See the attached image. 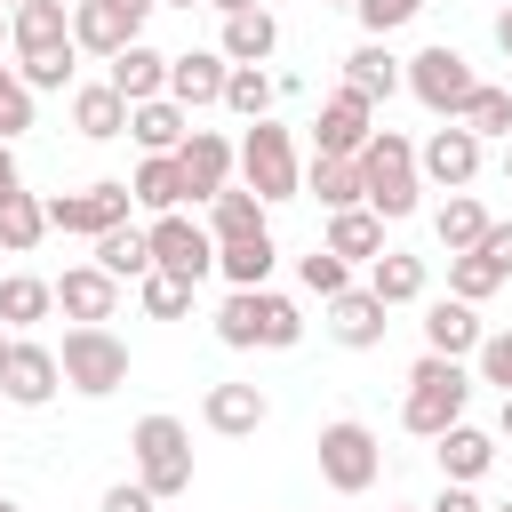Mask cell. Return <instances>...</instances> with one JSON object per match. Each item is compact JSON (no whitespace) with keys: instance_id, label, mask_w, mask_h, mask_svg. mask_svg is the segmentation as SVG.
<instances>
[{"instance_id":"4316f807","label":"cell","mask_w":512,"mask_h":512,"mask_svg":"<svg viewBox=\"0 0 512 512\" xmlns=\"http://www.w3.org/2000/svg\"><path fill=\"white\" fill-rule=\"evenodd\" d=\"M344 88H352V96H368V104H384V96L400 88V64L384 56V40H368V48H352V56H344Z\"/></svg>"},{"instance_id":"b9f144b4","label":"cell","mask_w":512,"mask_h":512,"mask_svg":"<svg viewBox=\"0 0 512 512\" xmlns=\"http://www.w3.org/2000/svg\"><path fill=\"white\" fill-rule=\"evenodd\" d=\"M304 288H312V296H328V304H336V296H344V288H352V280H344V256H336V248H312V256H304Z\"/></svg>"},{"instance_id":"52a82bcc","label":"cell","mask_w":512,"mask_h":512,"mask_svg":"<svg viewBox=\"0 0 512 512\" xmlns=\"http://www.w3.org/2000/svg\"><path fill=\"white\" fill-rule=\"evenodd\" d=\"M240 176H248V192H256V200H296V192H304V168H296L288 128L256 120V128H248V144H240Z\"/></svg>"},{"instance_id":"9f6ffc18","label":"cell","mask_w":512,"mask_h":512,"mask_svg":"<svg viewBox=\"0 0 512 512\" xmlns=\"http://www.w3.org/2000/svg\"><path fill=\"white\" fill-rule=\"evenodd\" d=\"M160 8H192V0H160Z\"/></svg>"},{"instance_id":"277c9868","label":"cell","mask_w":512,"mask_h":512,"mask_svg":"<svg viewBox=\"0 0 512 512\" xmlns=\"http://www.w3.org/2000/svg\"><path fill=\"white\" fill-rule=\"evenodd\" d=\"M128 448H136V480H144L152 496H184V488H192V432H184L176 416H144Z\"/></svg>"},{"instance_id":"d590c367","label":"cell","mask_w":512,"mask_h":512,"mask_svg":"<svg viewBox=\"0 0 512 512\" xmlns=\"http://www.w3.org/2000/svg\"><path fill=\"white\" fill-rule=\"evenodd\" d=\"M328 248H336V256H376V248H384V216H376V208H344V216L328 224Z\"/></svg>"},{"instance_id":"f546056e","label":"cell","mask_w":512,"mask_h":512,"mask_svg":"<svg viewBox=\"0 0 512 512\" xmlns=\"http://www.w3.org/2000/svg\"><path fill=\"white\" fill-rule=\"evenodd\" d=\"M208 232H216V248L224 240H256L264 232V200L256 192H216L208 200Z\"/></svg>"},{"instance_id":"6f0895ef","label":"cell","mask_w":512,"mask_h":512,"mask_svg":"<svg viewBox=\"0 0 512 512\" xmlns=\"http://www.w3.org/2000/svg\"><path fill=\"white\" fill-rule=\"evenodd\" d=\"M0 512H16V504H8V496H0Z\"/></svg>"},{"instance_id":"1f68e13d","label":"cell","mask_w":512,"mask_h":512,"mask_svg":"<svg viewBox=\"0 0 512 512\" xmlns=\"http://www.w3.org/2000/svg\"><path fill=\"white\" fill-rule=\"evenodd\" d=\"M312 200H320V208H336V216H344V208H360V200H368L360 160H312Z\"/></svg>"},{"instance_id":"30bf717a","label":"cell","mask_w":512,"mask_h":512,"mask_svg":"<svg viewBox=\"0 0 512 512\" xmlns=\"http://www.w3.org/2000/svg\"><path fill=\"white\" fill-rule=\"evenodd\" d=\"M368 136H376V104L352 96V88H336L320 104V120H312V160H360Z\"/></svg>"},{"instance_id":"91938a15","label":"cell","mask_w":512,"mask_h":512,"mask_svg":"<svg viewBox=\"0 0 512 512\" xmlns=\"http://www.w3.org/2000/svg\"><path fill=\"white\" fill-rule=\"evenodd\" d=\"M0 256H8V240H0Z\"/></svg>"},{"instance_id":"f6af8a7d","label":"cell","mask_w":512,"mask_h":512,"mask_svg":"<svg viewBox=\"0 0 512 512\" xmlns=\"http://www.w3.org/2000/svg\"><path fill=\"white\" fill-rule=\"evenodd\" d=\"M16 80H24V88H64V80H72V48H56V56H24Z\"/></svg>"},{"instance_id":"d4e9b609","label":"cell","mask_w":512,"mask_h":512,"mask_svg":"<svg viewBox=\"0 0 512 512\" xmlns=\"http://www.w3.org/2000/svg\"><path fill=\"white\" fill-rule=\"evenodd\" d=\"M272 264H280L272 232H256V240H224V248H216V272H224L232 288H264V280H272Z\"/></svg>"},{"instance_id":"ba28073f","label":"cell","mask_w":512,"mask_h":512,"mask_svg":"<svg viewBox=\"0 0 512 512\" xmlns=\"http://www.w3.org/2000/svg\"><path fill=\"white\" fill-rule=\"evenodd\" d=\"M376 464H384V448H376V432L368 424H320V480L336 488V496H360L368 480H376Z\"/></svg>"},{"instance_id":"f35d334b","label":"cell","mask_w":512,"mask_h":512,"mask_svg":"<svg viewBox=\"0 0 512 512\" xmlns=\"http://www.w3.org/2000/svg\"><path fill=\"white\" fill-rule=\"evenodd\" d=\"M40 232H48V208H40L32 192H16V200L0 208V240H8V256H24V248H32Z\"/></svg>"},{"instance_id":"ab89813d","label":"cell","mask_w":512,"mask_h":512,"mask_svg":"<svg viewBox=\"0 0 512 512\" xmlns=\"http://www.w3.org/2000/svg\"><path fill=\"white\" fill-rule=\"evenodd\" d=\"M144 312H152V320H184V312H192V280H176V272L152 264V272H144Z\"/></svg>"},{"instance_id":"4fadbf2b","label":"cell","mask_w":512,"mask_h":512,"mask_svg":"<svg viewBox=\"0 0 512 512\" xmlns=\"http://www.w3.org/2000/svg\"><path fill=\"white\" fill-rule=\"evenodd\" d=\"M152 264L176 272V280H200V272L216 264V232H200L192 216H160V224H152Z\"/></svg>"},{"instance_id":"44dd1931","label":"cell","mask_w":512,"mask_h":512,"mask_svg":"<svg viewBox=\"0 0 512 512\" xmlns=\"http://www.w3.org/2000/svg\"><path fill=\"white\" fill-rule=\"evenodd\" d=\"M128 136L144 144V152H184V104L176 96H152V104H128Z\"/></svg>"},{"instance_id":"8fae6325","label":"cell","mask_w":512,"mask_h":512,"mask_svg":"<svg viewBox=\"0 0 512 512\" xmlns=\"http://www.w3.org/2000/svg\"><path fill=\"white\" fill-rule=\"evenodd\" d=\"M128 184H88V192H56L48 200V232H88V240H104V232H120L128 224Z\"/></svg>"},{"instance_id":"484cf974","label":"cell","mask_w":512,"mask_h":512,"mask_svg":"<svg viewBox=\"0 0 512 512\" xmlns=\"http://www.w3.org/2000/svg\"><path fill=\"white\" fill-rule=\"evenodd\" d=\"M272 40H280V24H272L264 8L224 16V64H264V56H272Z\"/></svg>"},{"instance_id":"11a10c76","label":"cell","mask_w":512,"mask_h":512,"mask_svg":"<svg viewBox=\"0 0 512 512\" xmlns=\"http://www.w3.org/2000/svg\"><path fill=\"white\" fill-rule=\"evenodd\" d=\"M496 424H504V440H512V392H504V416H496Z\"/></svg>"},{"instance_id":"6da1fadb","label":"cell","mask_w":512,"mask_h":512,"mask_svg":"<svg viewBox=\"0 0 512 512\" xmlns=\"http://www.w3.org/2000/svg\"><path fill=\"white\" fill-rule=\"evenodd\" d=\"M464 400H472V376H464L456 360L424 352V360L408 368V400H400V424H408V432H424V440H440L448 424H464Z\"/></svg>"},{"instance_id":"db71d44e","label":"cell","mask_w":512,"mask_h":512,"mask_svg":"<svg viewBox=\"0 0 512 512\" xmlns=\"http://www.w3.org/2000/svg\"><path fill=\"white\" fill-rule=\"evenodd\" d=\"M8 352H16V336H8V328H0V376H8Z\"/></svg>"},{"instance_id":"83f0119b","label":"cell","mask_w":512,"mask_h":512,"mask_svg":"<svg viewBox=\"0 0 512 512\" xmlns=\"http://www.w3.org/2000/svg\"><path fill=\"white\" fill-rule=\"evenodd\" d=\"M72 128H80V136H96V144H104V136H120V128H128V96H120L112 80H104V88H80V96H72Z\"/></svg>"},{"instance_id":"7a4b0ae2","label":"cell","mask_w":512,"mask_h":512,"mask_svg":"<svg viewBox=\"0 0 512 512\" xmlns=\"http://www.w3.org/2000/svg\"><path fill=\"white\" fill-rule=\"evenodd\" d=\"M416 144L400 128H376L368 152H360V184H368V208L376 216H416Z\"/></svg>"},{"instance_id":"ee69618b","label":"cell","mask_w":512,"mask_h":512,"mask_svg":"<svg viewBox=\"0 0 512 512\" xmlns=\"http://www.w3.org/2000/svg\"><path fill=\"white\" fill-rule=\"evenodd\" d=\"M352 8H360V24H368V32L384 40V32H400V24H408V16L424 8V0H352Z\"/></svg>"},{"instance_id":"3957f363","label":"cell","mask_w":512,"mask_h":512,"mask_svg":"<svg viewBox=\"0 0 512 512\" xmlns=\"http://www.w3.org/2000/svg\"><path fill=\"white\" fill-rule=\"evenodd\" d=\"M216 336L224 344H272V352H288L296 336H304V320H296V304L288 296H272V288H232L224 296V312H216Z\"/></svg>"},{"instance_id":"e575fe53","label":"cell","mask_w":512,"mask_h":512,"mask_svg":"<svg viewBox=\"0 0 512 512\" xmlns=\"http://www.w3.org/2000/svg\"><path fill=\"white\" fill-rule=\"evenodd\" d=\"M368 296H376V304H416V296H424V256H392V248H384Z\"/></svg>"},{"instance_id":"6125c7cd","label":"cell","mask_w":512,"mask_h":512,"mask_svg":"<svg viewBox=\"0 0 512 512\" xmlns=\"http://www.w3.org/2000/svg\"><path fill=\"white\" fill-rule=\"evenodd\" d=\"M336 8H352V0H336Z\"/></svg>"},{"instance_id":"680465c9","label":"cell","mask_w":512,"mask_h":512,"mask_svg":"<svg viewBox=\"0 0 512 512\" xmlns=\"http://www.w3.org/2000/svg\"><path fill=\"white\" fill-rule=\"evenodd\" d=\"M504 176H512V152H504Z\"/></svg>"},{"instance_id":"60d3db41","label":"cell","mask_w":512,"mask_h":512,"mask_svg":"<svg viewBox=\"0 0 512 512\" xmlns=\"http://www.w3.org/2000/svg\"><path fill=\"white\" fill-rule=\"evenodd\" d=\"M464 128H472V136H512V96H504V88H480V96L464 104Z\"/></svg>"},{"instance_id":"836d02e7","label":"cell","mask_w":512,"mask_h":512,"mask_svg":"<svg viewBox=\"0 0 512 512\" xmlns=\"http://www.w3.org/2000/svg\"><path fill=\"white\" fill-rule=\"evenodd\" d=\"M96 264H104L112 280H144V272H152V232H128V224L104 232V240H96Z\"/></svg>"},{"instance_id":"7dc6e473","label":"cell","mask_w":512,"mask_h":512,"mask_svg":"<svg viewBox=\"0 0 512 512\" xmlns=\"http://www.w3.org/2000/svg\"><path fill=\"white\" fill-rule=\"evenodd\" d=\"M104 512H160V496L144 480H120V488H104Z\"/></svg>"},{"instance_id":"603a6c76","label":"cell","mask_w":512,"mask_h":512,"mask_svg":"<svg viewBox=\"0 0 512 512\" xmlns=\"http://www.w3.org/2000/svg\"><path fill=\"white\" fill-rule=\"evenodd\" d=\"M424 344L440 352V360H464V352H480V320H472V304H432L424 312Z\"/></svg>"},{"instance_id":"cb8c5ba5","label":"cell","mask_w":512,"mask_h":512,"mask_svg":"<svg viewBox=\"0 0 512 512\" xmlns=\"http://www.w3.org/2000/svg\"><path fill=\"white\" fill-rule=\"evenodd\" d=\"M272 408H264V392L256 384H216L208 392V432H224V440H240V432H256Z\"/></svg>"},{"instance_id":"2e32d148","label":"cell","mask_w":512,"mask_h":512,"mask_svg":"<svg viewBox=\"0 0 512 512\" xmlns=\"http://www.w3.org/2000/svg\"><path fill=\"white\" fill-rule=\"evenodd\" d=\"M56 304H64L80 328H104V320L120 312V280H112L104 264H80V272H64V280H56Z\"/></svg>"},{"instance_id":"7c38bea8","label":"cell","mask_w":512,"mask_h":512,"mask_svg":"<svg viewBox=\"0 0 512 512\" xmlns=\"http://www.w3.org/2000/svg\"><path fill=\"white\" fill-rule=\"evenodd\" d=\"M416 168H424L432 184H448V192H464V184L480 176V136H472L464 120H448V128H432V136H424V152H416Z\"/></svg>"},{"instance_id":"816d5d0a","label":"cell","mask_w":512,"mask_h":512,"mask_svg":"<svg viewBox=\"0 0 512 512\" xmlns=\"http://www.w3.org/2000/svg\"><path fill=\"white\" fill-rule=\"evenodd\" d=\"M496 48H504V56H512V8H504V16H496Z\"/></svg>"},{"instance_id":"681fc988","label":"cell","mask_w":512,"mask_h":512,"mask_svg":"<svg viewBox=\"0 0 512 512\" xmlns=\"http://www.w3.org/2000/svg\"><path fill=\"white\" fill-rule=\"evenodd\" d=\"M432 512H488V504H480V496H472V488H456V480H448V488H440V496H432Z\"/></svg>"},{"instance_id":"ffe728a7","label":"cell","mask_w":512,"mask_h":512,"mask_svg":"<svg viewBox=\"0 0 512 512\" xmlns=\"http://www.w3.org/2000/svg\"><path fill=\"white\" fill-rule=\"evenodd\" d=\"M112 88H120L128 104L168 96V56H160V48H144V40H136V48H120V56H112Z\"/></svg>"},{"instance_id":"9c48e42d","label":"cell","mask_w":512,"mask_h":512,"mask_svg":"<svg viewBox=\"0 0 512 512\" xmlns=\"http://www.w3.org/2000/svg\"><path fill=\"white\" fill-rule=\"evenodd\" d=\"M152 8H160V0H80V8H72V48L120 56V48H136V32H144Z\"/></svg>"},{"instance_id":"be15d7a7","label":"cell","mask_w":512,"mask_h":512,"mask_svg":"<svg viewBox=\"0 0 512 512\" xmlns=\"http://www.w3.org/2000/svg\"><path fill=\"white\" fill-rule=\"evenodd\" d=\"M16 8H24V0H16Z\"/></svg>"},{"instance_id":"74e56055","label":"cell","mask_w":512,"mask_h":512,"mask_svg":"<svg viewBox=\"0 0 512 512\" xmlns=\"http://www.w3.org/2000/svg\"><path fill=\"white\" fill-rule=\"evenodd\" d=\"M224 104H232V112H240V120L256 128V120L272 112V80H264L256 64H232V80H224Z\"/></svg>"},{"instance_id":"8992f818","label":"cell","mask_w":512,"mask_h":512,"mask_svg":"<svg viewBox=\"0 0 512 512\" xmlns=\"http://www.w3.org/2000/svg\"><path fill=\"white\" fill-rule=\"evenodd\" d=\"M408 88H416V104H424V112H440V120H464V104L480 96L472 64H464L448 40H432L424 56H408Z\"/></svg>"},{"instance_id":"8d00e7d4","label":"cell","mask_w":512,"mask_h":512,"mask_svg":"<svg viewBox=\"0 0 512 512\" xmlns=\"http://www.w3.org/2000/svg\"><path fill=\"white\" fill-rule=\"evenodd\" d=\"M496 288H504V272H496L480 248H472V256H448V296H456V304H480V296H496Z\"/></svg>"},{"instance_id":"e0dca14e","label":"cell","mask_w":512,"mask_h":512,"mask_svg":"<svg viewBox=\"0 0 512 512\" xmlns=\"http://www.w3.org/2000/svg\"><path fill=\"white\" fill-rule=\"evenodd\" d=\"M176 168H184V192H192V200H216V192H224V176H232V144H224V136H208V128H192V136H184V152H176Z\"/></svg>"},{"instance_id":"5b68a950","label":"cell","mask_w":512,"mask_h":512,"mask_svg":"<svg viewBox=\"0 0 512 512\" xmlns=\"http://www.w3.org/2000/svg\"><path fill=\"white\" fill-rule=\"evenodd\" d=\"M56 368H64V384H72V392L104 400V392H120V384H128V344H120L112 328H72V336H64V352H56Z\"/></svg>"},{"instance_id":"5bb4252c","label":"cell","mask_w":512,"mask_h":512,"mask_svg":"<svg viewBox=\"0 0 512 512\" xmlns=\"http://www.w3.org/2000/svg\"><path fill=\"white\" fill-rule=\"evenodd\" d=\"M56 384H64L56 352L16 336V352H8V376H0V400H16V408H40V400H56Z\"/></svg>"},{"instance_id":"ac0fdd59","label":"cell","mask_w":512,"mask_h":512,"mask_svg":"<svg viewBox=\"0 0 512 512\" xmlns=\"http://www.w3.org/2000/svg\"><path fill=\"white\" fill-rule=\"evenodd\" d=\"M8 40H16L24 56H56V48H72V16H64V0H24V8L8 16Z\"/></svg>"},{"instance_id":"7402d4cb","label":"cell","mask_w":512,"mask_h":512,"mask_svg":"<svg viewBox=\"0 0 512 512\" xmlns=\"http://www.w3.org/2000/svg\"><path fill=\"white\" fill-rule=\"evenodd\" d=\"M432 456H440V472H448L456 488H472V480H480V472L496 464V440H488V432H472V424H448Z\"/></svg>"},{"instance_id":"f5cc1de1","label":"cell","mask_w":512,"mask_h":512,"mask_svg":"<svg viewBox=\"0 0 512 512\" xmlns=\"http://www.w3.org/2000/svg\"><path fill=\"white\" fill-rule=\"evenodd\" d=\"M200 8H224V16H240V8H264V0H200Z\"/></svg>"},{"instance_id":"9a60e30c","label":"cell","mask_w":512,"mask_h":512,"mask_svg":"<svg viewBox=\"0 0 512 512\" xmlns=\"http://www.w3.org/2000/svg\"><path fill=\"white\" fill-rule=\"evenodd\" d=\"M224 80H232V64H224V48L208 56V48H184V56H168V96L192 112V104H224Z\"/></svg>"},{"instance_id":"d6a6232c","label":"cell","mask_w":512,"mask_h":512,"mask_svg":"<svg viewBox=\"0 0 512 512\" xmlns=\"http://www.w3.org/2000/svg\"><path fill=\"white\" fill-rule=\"evenodd\" d=\"M480 240H488V208L464 200V192H448V208H440V248H448V256H472Z\"/></svg>"},{"instance_id":"f907efd6","label":"cell","mask_w":512,"mask_h":512,"mask_svg":"<svg viewBox=\"0 0 512 512\" xmlns=\"http://www.w3.org/2000/svg\"><path fill=\"white\" fill-rule=\"evenodd\" d=\"M16 192H24V176H16V152H8V144H0V208H8V200H16Z\"/></svg>"},{"instance_id":"d6986e66","label":"cell","mask_w":512,"mask_h":512,"mask_svg":"<svg viewBox=\"0 0 512 512\" xmlns=\"http://www.w3.org/2000/svg\"><path fill=\"white\" fill-rule=\"evenodd\" d=\"M384 312H392V304H376L368 288H344V296L328 304V336L352 344V352H368V344H384Z\"/></svg>"},{"instance_id":"e7e4bbea","label":"cell","mask_w":512,"mask_h":512,"mask_svg":"<svg viewBox=\"0 0 512 512\" xmlns=\"http://www.w3.org/2000/svg\"><path fill=\"white\" fill-rule=\"evenodd\" d=\"M504 512H512V504H504Z\"/></svg>"},{"instance_id":"7bdbcfd3","label":"cell","mask_w":512,"mask_h":512,"mask_svg":"<svg viewBox=\"0 0 512 512\" xmlns=\"http://www.w3.org/2000/svg\"><path fill=\"white\" fill-rule=\"evenodd\" d=\"M16 128H32V88H24L16 72H0V144H8Z\"/></svg>"},{"instance_id":"f1b7e54d","label":"cell","mask_w":512,"mask_h":512,"mask_svg":"<svg viewBox=\"0 0 512 512\" xmlns=\"http://www.w3.org/2000/svg\"><path fill=\"white\" fill-rule=\"evenodd\" d=\"M152 216H176V200H184V168H176V152H152L144 168H136V184H128Z\"/></svg>"},{"instance_id":"bcb514c9","label":"cell","mask_w":512,"mask_h":512,"mask_svg":"<svg viewBox=\"0 0 512 512\" xmlns=\"http://www.w3.org/2000/svg\"><path fill=\"white\" fill-rule=\"evenodd\" d=\"M480 376L512 392V328H504V336H480Z\"/></svg>"},{"instance_id":"4dcf8cb0","label":"cell","mask_w":512,"mask_h":512,"mask_svg":"<svg viewBox=\"0 0 512 512\" xmlns=\"http://www.w3.org/2000/svg\"><path fill=\"white\" fill-rule=\"evenodd\" d=\"M56 304V280H32V272H0V328H24Z\"/></svg>"},{"instance_id":"94428289","label":"cell","mask_w":512,"mask_h":512,"mask_svg":"<svg viewBox=\"0 0 512 512\" xmlns=\"http://www.w3.org/2000/svg\"><path fill=\"white\" fill-rule=\"evenodd\" d=\"M0 32H8V16H0Z\"/></svg>"},{"instance_id":"c3c4849f","label":"cell","mask_w":512,"mask_h":512,"mask_svg":"<svg viewBox=\"0 0 512 512\" xmlns=\"http://www.w3.org/2000/svg\"><path fill=\"white\" fill-rule=\"evenodd\" d=\"M480 256H488V264H496V272L512 280V224H488V240H480Z\"/></svg>"}]
</instances>
